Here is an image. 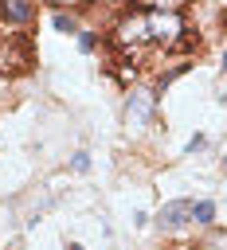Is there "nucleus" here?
I'll return each mask as SVG.
<instances>
[{
    "instance_id": "f03ea898",
    "label": "nucleus",
    "mask_w": 227,
    "mask_h": 250,
    "mask_svg": "<svg viewBox=\"0 0 227 250\" xmlns=\"http://www.w3.org/2000/svg\"><path fill=\"white\" fill-rule=\"evenodd\" d=\"M0 16L12 27H23L35 20V0H0Z\"/></svg>"
},
{
    "instance_id": "39448f33",
    "label": "nucleus",
    "mask_w": 227,
    "mask_h": 250,
    "mask_svg": "<svg viewBox=\"0 0 227 250\" xmlns=\"http://www.w3.org/2000/svg\"><path fill=\"white\" fill-rule=\"evenodd\" d=\"M192 250H227V230H207Z\"/></svg>"
},
{
    "instance_id": "9b49d317",
    "label": "nucleus",
    "mask_w": 227,
    "mask_h": 250,
    "mask_svg": "<svg viewBox=\"0 0 227 250\" xmlns=\"http://www.w3.org/2000/svg\"><path fill=\"white\" fill-rule=\"evenodd\" d=\"M223 164H227V160H223Z\"/></svg>"
},
{
    "instance_id": "0eeeda50",
    "label": "nucleus",
    "mask_w": 227,
    "mask_h": 250,
    "mask_svg": "<svg viewBox=\"0 0 227 250\" xmlns=\"http://www.w3.org/2000/svg\"><path fill=\"white\" fill-rule=\"evenodd\" d=\"M51 23H55V31H67V35L74 31V20H70V16H63V12H59V16L51 20Z\"/></svg>"
},
{
    "instance_id": "f257e3e1",
    "label": "nucleus",
    "mask_w": 227,
    "mask_h": 250,
    "mask_svg": "<svg viewBox=\"0 0 227 250\" xmlns=\"http://www.w3.org/2000/svg\"><path fill=\"white\" fill-rule=\"evenodd\" d=\"M27 66H31V47H27V39H20V35L8 31V39H0V70H4V74H23Z\"/></svg>"
},
{
    "instance_id": "9d476101",
    "label": "nucleus",
    "mask_w": 227,
    "mask_h": 250,
    "mask_svg": "<svg viewBox=\"0 0 227 250\" xmlns=\"http://www.w3.org/2000/svg\"><path fill=\"white\" fill-rule=\"evenodd\" d=\"M223 70H227V55H223Z\"/></svg>"
},
{
    "instance_id": "423d86ee",
    "label": "nucleus",
    "mask_w": 227,
    "mask_h": 250,
    "mask_svg": "<svg viewBox=\"0 0 227 250\" xmlns=\"http://www.w3.org/2000/svg\"><path fill=\"white\" fill-rule=\"evenodd\" d=\"M192 219L207 227V223L215 219V203H211V199H204V203H192Z\"/></svg>"
},
{
    "instance_id": "6e6552de",
    "label": "nucleus",
    "mask_w": 227,
    "mask_h": 250,
    "mask_svg": "<svg viewBox=\"0 0 227 250\" xmlns=\"http://www.w3.org/2000/svg\"><path fill=\"white\" fill-rule=\"evenodd\" d=\"M78 47H82V51H90V47H94V35H86V31H82V35H78Z\"/></svg>"
},
{
    "instance_id": "7ed1b4c3",
    "label": "nucleus",
    "mask_w": 227,
    "mask_h": 250,
    "mask_svg": "<svg viewBox=\"0 0 227 250\" xmlns=\"http://www.w3.org/2000/svg\"><path fill=\"white\" fill-rule=\"evenodd\" d=\"M149 113H153V94L133 90V94H129V102H125V121H129V125H145V121H149Z\"/></svg>"
},
{
    "instance_id": "20e7f679",
    "label": "nucleus",
    "mask_w": 227,
    "mask_h": 250,
    "mask_svg": "<svg viewBox=\"0 0 227 250\" xmlns=\"http://www.w3.org/2000/svg\"><path fill=\"white\" fill-rule=\"evenodd\" d=\"M188 219H192V203H188V199H172V203H164L160 215H157L160 227H180V223H188Z\"/></svg>"
},
{
    "instance_id": "1a4fd4ad",
    "label": "nucleus",
    "mask_w": 227,
    "mask_h": 250,
    "mask_svg": "<svg viewBox=\"0 0 227 250\" xmlns=\"http://www.w3.org/2000/svg\"><path fill=\"white\" fill-rule=\"evenodd\" d=\"M67 250H82V246H74V242H70V246H67Z\"/></svg>"
}]
</instances>
